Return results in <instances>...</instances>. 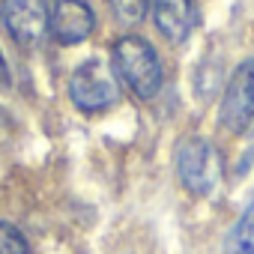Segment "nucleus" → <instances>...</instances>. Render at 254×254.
Wrapping results in <instances>:
<instances>
[{"label":"nucleus","instance_id":"obj_1","mask_svg":"<svg viewBox=\"0 0 254 254\" xmlns=\"http://www.w3.org/2000/svg\"><path fill=\"white\" fill-rule=\"evenodd\" d=\"M114 66L117 75L132 87L135 96L153 99L162 87V63L156 48L141 36H123L114 42Z\"/></svg>","mask_w":254,"mask_h":254},{"label":"nucleus","instance_id":"obj_2","mask_svg":"<svg viewBox=\"0 0 254 254\" xmlns=\"http://www.w3.org/2000/svg\"><path fill=\"white\" fill-rule=\"evenodd\" d=\"M177 174L191 194H212L221 183V156L206 138H186L177 150Z\"/></svg>","mask_w":254,"mask_h":254},{"label":"nucleus","instance_id":"obj_3","mask_svg":"<svg viewBox=\"0 0 254 254\" xmlns=\"http://www.w3.org/2000/svg\"><path fill=\"white\" fill-rule=\"evenodd\" d=\"M69 96L81 111L96 114V111L111 108L120 99V84H117V78H114V72L108 69L105 60H87L72 72Z\"/></svg>","mask_w":254,"mask_h":254},{"label":"nucleus","instance_id":"obj_4","mask_svg":"<svg viewBox=\"0 0 254 254\" xmlns=\"http://www.w3.org/2000/svg\"><path fill=\"white\" fill-rule=\"evenodd\" d=\"M221 123L233 135H254V60L233 72L221 102Z\"/></svg>","mask_w":254,"mask_h":254},{"label":"nucleus","instance_id":"obj_5","mask_svg":"<svg viewBox=\"0 0 254 254\" xmlns=\"http://www.w3.org/2000/svg\"><path fill=\"white\" fill-rule=\"evenodd\" d=\"M48 0H3V21L18 45H36L48 33Z\"/></svg>","mask_w":254,"mask_h":254},{"label":"nucleus","instance_id":"obj_6","mask_svg":"<svg viewBox=\"0 0 254 254\" xmlns=\"http://www.w3.org/2000/svg\"><path fill=\"white\" fill-rule=\"evenodd\" d=\"M48 27H51V36L60 45H78L93 33L96 15L84 0H54Z\"/></svg>","mask_w":254,"mask_h":254},{"label":"nucleus","instance_id":"obj_7","mask_svg":"<svg viewBox=\"0 0 254 254\" xmlns=\"http://www.w3.org/2000/svg\"><path fill=\"white\" fill-rule=\"evenodd\" d=\"M153 18L168 42H183L194 27V0H153Z\"/></svg>","mask_w":254,"mask_h":254},{"label":"nucleus","instance_id":"obj_8","mask_svg":"<svg viewBox=\"0 0 254 254\" xmlns=\"http://www.w3.org/2000/svg\"><path fill=\"white\" fill-rule=\"evenodd\" d=\"M227 254H254V197L227 236Z\"/></svg>","mask_w":254,"mask_h":254},{"label":"nucleus","instance_id":"obj_9","mask_svg":"<svg viewBox=\"0 0 254 254\" xmlns=\"http://www.w3.org/2000/svg\"><path fill=\"white\" fill-rule=\"evenodd\" d=\"M111 9L123 24H138L150 9V0H111Z\"/></svg>","mask_w":254,"mask_h":254},{"label":"nucleus","instance_id":"obj_10","mask_svg":"<svg viewBox=\"0 0 254 254\" xmlns=\"http://www.w3.org/2000/svg\"><path fill=\"white\" fill-rule=\"evenodd\" d=\"M0 254H30L27 239L6 221H0Z\"/></svg>","mask_w":254,"mask_h":254},{"label":"nucleus","instance_id":"obj_11","mask_svg":"<svg viewBox=\"0 0 254 254\" xmlns=\"http://www.w3.org/2000/svg\"><path fill=\"white\" fill-rule=\"evenodd\" d=\"M6 87H9V69H6L3 54H0V93H6Z\"/></svg>","mask_w":254,"mask_h":254},{"label":"nucleus","instance_id":"obj_12","mask_svg":"<svg viewBox=\"0 0 254 254\" xmlns=\"http://www.w3.org/2000/svg\"><path fill=\"white\" fill-rule=\"evenodd\" d=\"M6 132H9V120H6V114L0 111V144L6 141Z\"/></svg>","mask_w":254,"mask_h":254}]
</instances>
